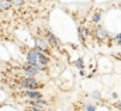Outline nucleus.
<instances>
[{
    "label": "nucleus",
    "instance_id": "f257e3e1",
    "mask_svg": "<svg viewBox=\"0 0 121 111\" xmlns=\"http://www.w3.org/2000/svg\"><path fill=\"white\" fill-rule=\"evenodd\" d=\"M23 86L27 87V89H37V87H38V83H37L34 79L30 77V79H24V80H23Z\"/></svg>",
    "mask_w": 121,
    "mask_h": 111
},
{
    "label": "nucleus",
    "instance_id": "f03ea898",
    "mask_svg": "<svg viewBox=\"0 0 121 111\" xmlns=\"http://www.w3.org/2000/svg\"><path fill=\"white\" fill-rule=\"evenodd\" d=\"M37 56H38V62L42 63V65H47V63L49 62V59H48L47 56H44L41 52H38V51H37Z\"/></svg>",
    "mask_w": 121,
    "mask_h": 111
},
{
    "label": "nucleus",
    "instance_id": "7ed1b4c3",
    "mask_svg": "<svg viewBox=\"0 0 121 111\" xmlns=\"http://www.w3.org/2000/svg\"><path fill=\"white\" fill-rule=\"evenodd\" d=\"M11 1L10 0H0V7H1V10H7V9H10L11 7Z\"/></svg>",
    "mask_w": 121,
    "mask_h": 111
},
{
    "label": "nucleus",
    "instance_id": "20e7f679",
    "mask_svg": "<svg viewBox=\"0 0 121 111\" xmlns=\"http://www.w3.org/2000/svg\"><path fill=\"white\" fill-rule=\"evenodd\" d=\"M37 45H38L42 51H48V45H47V44H45L41 38H37Z\"/></svg>",
    "mask_w": 121,
    "mask_h": 111
},
{
    "label": "nucleus",
    "instance_id": "39448f33",
    "mask_svg": "<svg viewBox=\"0 0 121 111\" xmlns=\"http://www.w3.org/2000/svg\"><path fill=\"white\" fill-rule=\"evenodd\" d=\"M28 97H31V98H41V94L38 93V91H27L26 93Z\"/></svg>",
    "mask_w": 121,
    "mask_h": 111
},
{
    "label": "nucleus",
    "instance_id": "423d86ee",
    "mask_svg": "<svg viewBox=\"0 0 121 111\" xmlns=\"http://www.w3.org/2000/svg\"><path fill=\"white\" fill-rule=\"evenodd\" d=\"M48 38H49V41H51V42H52L54 45H56V47L59 45V42H58V39H56V38H55V37H54L52 34H48Z\"/></svg>",
    "mask_w": 121,
    "mask_h": 111
},
{
    "label": "nucleus",
    "instance_id": "0eeeda50",
    "mask_svg": "<svg viewBox=\"0 0 121 111\" xmlns=\"http://www.w3.org/2000/svg\"><path fill=\"white\" fill-rule=\"evenodd\" d=\"M97 34L100 35V38H106V35H107V32H106V31H104L101 27L97 28Z\"/></svg>",
    "mask_w": 121,
    "mask_h": 111
},
{
    "label": "nucleus",
    "instance_id": "6e6552de",
    "mask_svg": "<svg viewBox=\"0 0 121 111\" xmlns=\"http://www.w3.org/2000/svg\"><path fill=\"white\" fill-rule=\"evenodd\" d=\"M14 6H21V4H24V0H10Z\"/></svg>",
    "mask_w": 121,
    "mask_h": 111
},
{
    "label": "nucleus",
    "instance_id": "1a4fd4ad",
    "mask_svg": "<svg viewBox=\"0 0 121 111\" xmlns=\"http://www.w3.org/2000/svg\"><path fill=\"white\" fill-rule=\"evenodd\" d=\"M76 66H79V68H82L83 65H82V62H80V60H78V62H76Z\"/></svg>",
    "mask_w": 121,
    "mask_h": 111
},
{
    "label": "nucleus",
    "instance_id": "9d476101",
    "mask_svg": "<svg viewBox=\"0 0 121 111\" xmlns=\"http://www.w3.org/2000/svg\"><path fill=\"white\" fill-rule=\"evenodd\" d=\"M86 110H94V107H93V106H87V107H86Z\"/></svg>",
    "mask_w": 121,
    "mask_h": 111
},
{
    "label": "nucleus",
    "instance_id": "9b49d317",
    "mask_svg": "<svg viewBox=\"0 0 121 111\" xmlns=\"http://www.w3.org/2000/svg\"><path fill=\"white\" fill-rule=\"evenodd\" d=\"M99 18H100V17H99V14H96V16H94V21H99Z\"/></svg>",
    "mask_w": 121,
    "mask_h": 111
},
{
    "label": "nucleus",
    "instance_id": "f8f14e48",
    "mask_svg": "<svg viewBox=\"0 0 121 111\" xmlns=\"http://www.w3.org/2000/svg\"><path fill=\"white\" fill-rule=\"evenodd\" d=\"M117 41H118V42H121V34L118 35V37H117Z\"/></svg>",
    "mask_w": 121,
    "mask_h": 111
},
{
    "label": "nucleus",
    "instance_id": "ddd939ff",
    "mask_svg": "<svg viewBox=\"0 0 121 111\" xmlns=\"http://www.w3.org/2000/svg\"><path fill=\"white\" fill-rule=\"evenodd\" d=\"M0 11H1V7H0Z\"/></svg>",
    "mask_w": 121,
    "mask_h": 111
}]
</instances>
